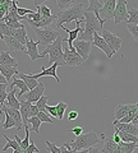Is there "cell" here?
<instances>
[{
    "label": "cell",
    "mask_w": 138,
    "mask_h": 153,
    "mask_svg": "<svg viewBox=\"0 0 138 153\" xmlns=\"http://www.w3.org/2000/svg\"><path fill=\"white\" fill-rule=\"evenodd\" d=\"M37 114H39V110H37V107L35 106V105H32L31 106V117L37 116Z\"/></svg>",
    "instance_id": "cell-49"
},
{
    "label": "cell",
    "mask_w": 138,
    "mask_h": 153,
    "mask_svg": "<svg viewBox=\"0 0 138 153\" xmlns=\"http://www.w3.org/2000/svg\"><path fill=\"white\" fill-rule=\"evenodd\" d=\"M26 152H27V153H39L40 149L36 147L35 142H30V144H28V148H27Z\"/></svg>",
    "instance_id": "cell-44"
},
{
    "label": "cell",
    "mask_w": 138,
    "mask_h": 153,
    "mask_svg": "<svg viewBox=\"0 0 138 153\" xmlns=\"http://www.w3.org/2000/svg\"><path fill=\"white\" fill-rule=\"evenodd\" d=\"M45 143H46V147H47L46 149L50 153H60V147H58L56 144H54V143H51L49 140H45Z\"/></svg>",
    "instance_id": "cell-41"
},
{
    "label": "cell",
    "mask_w": 138,
    "mask_h": 153,
    "mask_svg": "<svg viewBox=\"0 0 138 153\" xmlns=\"http://www.w3.org/2000/svg\"><path fill=\"white\" fill-rule=\"evenodd\" d=\"M100 36L102 37V40L106 42V45L110 47V50L113 51V54H115L118 50H120L122 44H123V40L118 35L113 33L107 30H102L100 32Z\"/></svg>",
    "instance_id": "cell-6"
},
{
    "label": "cell",
    "mask_w": 138,
    "mask_h": 153,
    "mask_svg": "<svg viewBox=\"0 0 138 153\" xmlns=\"http://www.w3.org/2000/svg\"><path fill=\"white\" fill-rule=\"evenodd\" d=\"M46 112L50 114L51 116L56 117V108H55V106H46Z\"/></svg>",
    "instance_id": "cell-46"
},
{
    "label": "cell",
    "mask_w": 138,
    "mask_h": 153,
    "mask_svg": "<svg viewBox=\"0 0 138 153\" xmlns=\"http://www.w3.org/2000/svg\"><path fill=\"white\" fill-rule=\"evenodd\" d=\"M37 36V44L39 45H44V46H49L60 36V33L58 31L53 30L51 27L49 28H36L33 30Z\"/></svg>",
    "instance_id": "cell-5"
},
{
    "label": "cell",
    "mask_w": 138,
    "mask_h": 153,
    "mask_svg": "<svg viewBox=\"0 0 138 153\" xmlns=\"http://www.w3.org/2000/svg\"><path fill=\"white\" fill-rule=\"evenodd\" d=\"M133 110H138V105L137 103H128V105H118L115 108V121L120 120V119L125 117L128 114Z\"/></svg>",
    "instance_id": "cell-15"
},
{
    "label": "cell",
    "mask_w": 138,
    "mask_h": 153,
    "mask_svg": "<svg viewBox=\"0 0 138 153\" xmlns=\"http://www.w3.org/2000/svg\"><path fill=\"white\" fill-rule=\"evenodd\" d=\"M44 92H45V84L44 83H39V85L37 87H35L33 89L28 91V92L26 93V101L30 102V103H36L37 101L40 100V97H42L44 96Z\"/></svg>",
    "instance_id": "cell-12"
},
{
    "label": "cell",
    "mask_w": 138,
    "mask_h": 153,
    "mask_svg": "<svg viewBox=\"0 0 138 153\" xmlns=\"http://www.w3.org/2000/svg\"><path fill=\"white\" fill-rule=\"evenodd\" d=\"M102 5H104V1H101V0H91V1L87 3V5L83 7V10L91 12V13H98Z\"/></svg>",
    "instance_id": "cell-25"
},
{
    "label": "cell",
    "mask_w": 138,
    "mask_h": 153,
    "mask_svg": "<svg viewBox=\"0 0 138 153\" xmlns=\"http://www.w3.org/2000/svg\"><path fill=\"white\" fill-rule=\"evenodd\" d=\"M0 84H8V82H7V79L4 78V76L0 74Z\"/></svg>",
    "instance_id": "cell-51"
},
{
    "label": "cell",
    "mask_w": 138,
    "mask_h": 153,
    "mask_svg": "<svg viewBox=\"0 0 138 153\" xmlns=\"http://www.w3.org/2000/svg\"><path fill=\"white\" fill-rule=\"evenodd\" d=\"M55 108H56V117H58L59 120H61V119H63V116H64L65 110L68 108V105H66L65 102H63V101H59L58 105L55 106Z\"/></svg>",
    "instance_id": "cell-33"
},
{
    "label": "cell",
    "mask_w": 138,
    "mask_h": 153,
    "mask_svg": "<svg viewBox=\"0 0 138 153\" xmlns=\"http://www.w3.org/2000/svg\"><path fill=\"white\" fill-rule=\"evenodd\" d=\"M31 106H32V103H30V102L19 101V114L22 117L23 128L28 126V119L31 117Z\"/></svg>",
    "instance_id": "cell-18"
},
{
    "label": "cell",
    "mask_w": 138,
    "mask_h": 153,
    "mask_svg": "<svg viewBox=\"0 0 138 153\" xmlns=\"http://www.w3.org/2000/svg\"><path fill=\"white\" fill-rule=\"evenodd\" d=\"M127 25H138V9L137 8H133L128 12Z\"/></svg>",
    "instance_id": "cell-31"
},
{
    "label": "cell",
    "mask_w": 138,
    "mask_h": 153,
    "mask_svg": "<svg viewBox=\"0 0 138 153\" xmlns=\"http://www.w3.org/2000/svg\"><path fill=\"white\" fill-rule=\"evenodd\" d=\"M100 153H101V152H100Z\"/></svg>",
    "instance_id": "cell-55"
},
{
    "label": "cell",
    "mask_w": 138,
    "mask_h": 153,
    "mask_svg": "<svg viewBox=\"0 0 138 153\" xmlns=\"http://www.w3.org/2000/svg\"><path fill=\"white\" fill-rule=\"evenodd\" d=\"M58 66L59 64L58 63H54V64H51L49 68H46L45 65H42L41 66V73H37V74H32V75H28L30 78L32 79H39V78H42V76H53V78L56 80V82H60V78L58 76V74H56V69H58Z\"/></svg>",
    "instance_id": "cell-11"
},
{
    "label": "cell",
    "mask_w": 138,
    "mask_h": 153,
    "mask_svg": "<svg viewBox=\"0 0 138 153\" xmlns=\"http://www.w3.org/2000/svg\"><path fill=\"white\" fill-rule=\"evenodd\" d=\"M3 138L7 140V144H5V147L3 148V151H8V148H12L13 151H17V149H19V148H21L16 139H13V140H12V139H9L7 135H3Z\"/></svg>",
    "instance_id": "cell-34"
},
{
    "label": "cell",
    "mask_w": 138,
    "mask_h": 153,
    "mask_svg": "<svg viewBox=\"0 0 138 153\" xmlns=\"http://www.w3.org/2000/svg\"><path fill=\"white\" fill-rule=\"evenodd\" d=\"M81 22H83V21H75V28L74 30H69V28H66V27H60L61 30H64L66 33H68V40H66V42H68V49H72V45H73V42L77 40L78 36H79V32H82V27H81Z\"/></svg>",
    "instance_id": "cell-14"
},
{
    "label": "cell",
    "mask_w": 138,
    "mask_h": 153,
    "mask_svg": "<svg viewBox=\"0 0 138 153\" xmlns=\"http://www.w3.org/2000/svg\"><path fill=\"white\" fill-rule=\"evenodd\" d=\"M13 31H14V30L7 27L3 22L0 23V35H3V36H13Z\"/></svg>",
    "instance_id": "cell-38"
},
{
    "label": "cell",
    "mask_w": 138,
    "mask_h": 153,
    "mask_svg": "<svg viewBox=\"0 0 138 153\" xmlns=\"http://www.w3.org/2000/svg\"><path fill=\"white\" fill-rule=\"evenodd\" d=\"M115 4H116V0H106V1H104L102 8L98 10V18L101 19L104 23L113 19Z\"/></svg>",
    "instance_id": "cell-9"
},
{
    "label": "cell",
    "mask_w": 138,
    "mask_h": 153,
    "mask_svg": "<svg viewBox=\"0 0 138 153\" xmlns=\"http://www.w3.org/2000/svg\"><path fill=\"white\" fill-rule=\"evenodd\" d=\"M83 1H74L72 5L65 10H59L56 16V26L63 27L64 23H69L72 21H83Z\"/></svg>",
    "instance_id": "cell-1"
},
{
    "label": "cell",
    "mask_w": 138,
    "mask_h": 153,
    "mask_svg": "<svg viewBox=\"0 0 138 153\" xmlns=\"http://www.w3.org/2000/svg\"><path fill=\"white\" fill-rule=\"evenodd\" d=\"M13 153H26L25 149H22V148H19V149H17V151H14Z\"/></svg>",
    "instance_id": "cell-53"
},
{
    "label": "cell",
    "mask_w": 138,
    "mask_h": 153,
    "mask_svg": "<svg viewBox=\"0 0 138 153\" xmlns=\"http://www.w3.org/2000/svg\"><path fill=\"white\" fill-rule=\"evenodd\" d=\"M77 117H78V112H77V111H69V112H68V119H69L70 121L75 120Z\"/></svg>",
    "instance_id": "cell-47"
},
{
    "label": "cell",
    "mask_w": 138,
    "mask_h": 153,
    "mask_svg": "<svg viewBox=\"0 0 138 153\" xmlns=\"http://www.w3.org/2000/svg\"><path fill=\"white\" fill-rule=\"evenodd\" d=\"M72 133L74 134L75 137H79L81 134H83V128L82 126H75L72 129Z\"/></svg>",
    "instance_id": "cell-45"
},
{
    "label": "cell",
    "mask_w": 138,
    "mask_h": 153,
    "mask_svg": "<svg viewBox=\"0 0 138 153\" xmlns=\"http://www.w3.org/2000/svg\"><path fill=\"white\" fill-rule=\"evenodd\" d=\"M0 114H3V111H1V108H0ZM0 123H1V117H0Z\"/></svg>",
    "instance_id": "cell-54"
},
{
    "label": "cell",
    "mask_w": 138,
    "mask_h": 153,
    "mask_svg": "<svg viewBox=\"0 0 138 153\" xmlns=\"http://www.w3.org/2000/svg\"><path fill=\"white\" fill-rule=\"evenodd\" d=\"M13 37L16 38V40L19 42L21 45L26 46V42H27V33H26V27L23 28H19V30H14L13 31Z\"/></svg>",
    "instance_id": "cell-29"
},
{
    "label": "cell",
    "mask_w": 138,
    "mask_h": 153,
    "mask_svg": "<svg viewBox=\"0 0 138 153\" xmlns=\"http://www.w3.org/2000/svg\"><path fill=\"white\" fill-rule=\"evenodd\" d=\"M35 106L37 107V110H39L40 112H46V106H47V97H45V96H42V97H40V100L36 102Z\"/></svg>",
    "instance_id": "cell-35"
},
{
    "label": "cell",
    "mask_w": 138,
    "mask_h": 153,
    "mask_svg": "<svg viewBox=\"0 0 138 153\" xmlns=\"http://www.w3.org/2000/svg\"><path fill=\"white\" fill-rule=\"evenodd\" d=\"M127 28L129 33L132 35L133 40L137 41V36H138V25H127Z\"/></svg>",
    "instance_id": "cell-42"
},
{
    "label": "cell",
    "mask_w": 138,
    "mask_h": 153,
    "mask_svg": "<svg viewBox=\"0 0 138 153\" xmlns=\"http://www.w3.org/2000/svg\"><path fill=\"white\" fill-rule=\"evenodd\" d=\"M0 108H1V111L3 114H7L9 115L14 123H16V129H18V130H22L23 129V123H22V117H21V114H19V110H17V108H9L7 106H4V105H0Z\"/></svg>",
    "instance_id": "cell-13"
},
{
    "label": "cell",
    "mask_w": 138,
    "mask_h": 153,
    "mask_svg": "<svg viewBox=\"0 0 138 153\" xmlns=\"http://www.w3.org/2000/svg\"><path fill=\"white\" fill-rule=\"evenodd\" d=\"M37 46H39V44H37L36 41L31 40V38H28L27 42H26V54L30 56V59L32 61H35L37 59H42L41 55L39 54V49H37Z\"/></svg>",
    "instance_id": "cell-16"
},
{
    "label": "cell",
    "mask_w": 138,
    "mask_h": 153,
    "mask_svg": "<svg viewBox=\"0 0 138 153\" xmlns=\"http://www.w3.org/2000/svg\"><path fill=\"white\" fill-rule=\"evenodd\" d=\"M137 148V143H118L116 149L114 153H133Z\"/></svg>",
    "instance_id": "cell-23"
},
{
    "label": "cell",
    "mask_w": 138,
    "mask_h": 153,
    "mask_svg": "<svg viewBox=\"0 0 138 153\" xmlns=\"http://www.w3.org/2000/svg\"><path fill=\"white\" fill-rule=\"evenodd\" d=\"M105 139V143H104V146H102V148H101V153H114L115 152V149H116V143L113 140V137L110 138H104Z\"/></svg>",
    "instance_id": "cell-28"
},
{
    "label": "cell",
    "mask_w": 138,
    "mask_h": 153,
    "mask_svg": "<svg viewBox=\"0 0 138 153\" xmlns=\"http://www.w3.org/2000/svg\"><path fill=\"white\" fill-rule=\"evenodd\" d=\"M4 106H7L9 108L19 110V101H18L16 97V87H13L10 92L7 93V100H5V102H4Z\"/></svg>",
    "instance_id": "cell-21"
},
{
    "label": "cell",
    "mask_w": 138,
    "mask_h": 153,
    "mask_svg": "<svg viewBox=\"0 0 138 153\" xmlns=\"http://www.w3.org/2000/svg\"><path fill=\"white\" fill-rule=\"evenodd\" d=\"M72 46H73V49L75 50V52H77V54L83 59V61L87 60L90 57V54H91V50H92V44L91 42L75 40Z\"/></svg>",
    "instance_id": "cell-10"
},
{
    "label": "cell",
    "mask_w": 138,
    "mask_h": 153,
    "mask_svg": "<svg viewBox=\"0 0 138 153\" xmlns=\"http://www.w3.org/2000/svg\"><path fill=\"white\" fill-rule=\"evenodd\" d=\"M63 56H64V63L68 66H78L83 63V59L75 52L73 47L72 49H68L65 46L63 49Z\"/></svg>",
    "instance_id": "cell-8"
},
{
    "label": "cell",
    "mask_w": 138,
    "mask_h": 153,
    "mask_svg": "<svg viewBox=\"0 0 138 153\" xmlns=\"http://www.w3.org/2000/svg\"><path fill=\"white\" fill-rule=\"evenodd\" d=\"M63 42H64V38L61 37V35H60L53 42V44L45 47V50H44L42 54H40L42 59L49 54V66L51 64H54V63H58L59 66H64L65 65L64 56H63Z\"/></svg>",
    "instance_id": "cell-3"
},
{
    "label": "cell",
    "mask_w": 138,
    "mask_h": 153,
    "mask_svg": "<svg viewBox=\"0 0 138 153\" xmlns=\"http://www.w3.org/2000/svg\"><path fill=\"white\" fill-rule=\"evenodd\" d=\"M0 38H1V40L7 44V46L9 47V50H12V51H25L26 52V47L23 45H21L13 36H3V35H0Z\"/></svg>",
    "instance_id": "cell-20"
},
{
    "label": "cell",
    "mask_w": 138,
    "mask_h": 153,
    "mask_svg": "<svg viewBox=\"0 0 138 153\" xmlns=\"http://www.w3.org/2000/svg\"><path fill=\"white\" fill-rule=\"evenodd\" d=\"M73 3L74 1H72V0H65V1L59 0V1H56V7L59 8V10H65V9H68Z\"/></svg>",
    "instance_id": "cell-37"
},
{
    "label": "cell",
    "mask_w": 138,
    "mask_h": 153,
    "mask_svg": "<svg viewBox=\"0 0 138 153\" xmlns=\"http://www.w3.org/2000/svg\"><path fill=\"white\" fill-rule=\"evenodd\" d=\"M83 21H84V30L82 31V33H81V36H78L77 40L91 42L92 44L93 33H98L100 35V32L104 30V26L100 23V21L96 18V16L91 12L83 10Z\"/></svg>",
    "instance_id": "cell-2"
},
{
    "label": "cell",
    "mask_w": 138,
    "mask_h": 153,
    "mask_svg": "<svg viewBox=\"0 0 138 153\" xmlns=\"http://www.w3.org/2000/svg\"><path fill=\"white\" fill-rule=\"evenodd\" d=\"M100 152H101V149H100L98 147L95 146V147H91V148H90L87 153H100Z\"/></svg>",
    "instance_id": "cell-50"
},
{
    "label": "cell",
    "mask_w": 138,
    "mask_h": 153,
    "mask_svg": "<svg viewBox=\"0 0 138 153\" xmlns=\"http://www.w3.org/2000/svg\"><path fill=\"white\" fill-rule=\"evenodd\" d=\"M127 0H116L115 4V9H114V23L119 25L122 22H127L128 21V10H127Z\"/></svg>",
    "instance_id": "cell-7"
},
{
    "label": "cell",
    "mask_w": 138,
    "mask_h": 153,
    "mask_svg": "<svg viewBox=\"0 0 138 153\" xmlns=\"http://www.w3.org/2000/svg\"><path fill=\"white\" fill-rule=\"evenodd\" d=\"M92 44L96 46V47H98L101 51H104L105 52V55L109 57V59H111L113 57V51L110 50V47H109L107 45H106V42L102 40V37L98 35V33H93V37H92Z\"/></svg>",
    "instance_id": "cell-17"
},
{
    "label": "cell",
    "mask_w": 138,
    "mask_h": 153,
    "mask_svg": "<svg viewBox=\"0 0 138 153\" xmlns=\"http://www.w3.org/2000/svg\"><path fill=\"white\" fill-rule=\"evenodd\" d=\"M17 76H19L18 79H21L23 83L26 84V87L28 88V91H31V89H33L35 87H37L39 85V82H37L36 79H32V78H30L27 74H23V73H18L17 74Z\"/></svg>",
    "instance_id": "cell-27"
},
{
    "label": "cell",
    "mask_w": 138,
    "mask_h": 153,
    "mask_svg": "<svg viewBox=\"0 0 138 153\" xmlns=\"http://www.w3.org/2000/svg\"><path fill=\"white\" fill-rule=\"evenodd\" d=\"M35 12L31 10V9H26V8H18L17 9V14L19 17H26V14H33Z\"/></svg>",
    "instance_id": "cell-43"
},
{
    "label": "cell",
    "mask_w": 138,
    "mask_h": 153,
    "mask_svg": "<svg viewBox=\"0 0 138 153\" xmlns=\"http://www.w3.org/2000/svg\"><path fill=\"white\" fill-rule=\"evenodd\" d=\"M39 7H40V13H41V17H51L53 16V13H51V9L47 7V5H45V4H42V3H40L39 4Z\"/></svg>",
    "instance_id": "cell-36"
},
{
    "label": "cell",
    "mask_w": 138,
    "mask_h": 153,
    "mask_svg": "<svg viewBox=\"0 0 138 153\" xmlns=\"http://www.w3.org/2000/svg\"><path fill=\"white\" fill-rule=\"evenodd\" d=\"M115 133L118 134L119 139L123 143H137L138 142V138L134 137V135H131V134H127V133H123V131H119V130H115Z\"/></svg>",
    "instance_id": "cell-30"
},
{
    "label": "cell",
    "mask_w": 138,
    "mask_h": 153,
    "mask_svg": "<svg viewBox=\"0 0 138 153\" xmlns=\"http://www.w3.org/2000/svg\"><path fill=\"white\" fill-rule=\"evenodd\" d=\"M7 100V91H0V105H4Z\"/></svg>",
    "instance_id": "cell-48"
},
{
    "label": "cell",
    "mask_w": 138,
    "mask_h": 153,
    "mask_svg": "<svg viewBox=\"0 0 138 153\" xmlns=\"http://www.w3.org/2000/svg\"><path fill=\"white\" fill-rule=\"evenodd\" d=\"M37 117H39V120L41 123H49V124L54 123L53 119H50V116H49V114H47V112H40L39 111V114H37Z\"/></svg>",
    "instance_id": "cell-39"
},
{
    "label": "cell",
    "mask_w": 138,
    "mask_h": 153,
    "mask_svg": "<svg viewBox=\"0 0 138 153\" xmlns=\"http://www.w3.org/2000/svg\"><path fill=\"white\" fill-rule=\"evenodd\" d=\"M0 65H3V66H16V68H18L17 60L13 59L8 51L0 52Z\"/></svg>",
    "instance_id": "cell-22"
},
{
    "label": "cell",
    "mask_w": 138,
    "mask_h": 153,
    "mask_svg": "<svg viewBox=\"0 0 138 153\" xmlns=\"http://www.w3.org/2000/svg\"><path fill=\"white\" fill-rule=\"evenodd\" d=\"M100 142L98 135L95 131H88L84 134H81L74 140L66 142L69 149L73 151H82V149H88L91 147H95Z\"/></svg>",
    "instance_id": "cell-4"
},
{
    "label": "cell",
    "mask_w": 138,
    "mask_h": 153,
    "mask_svg": "<svg viewBox=\"0 0 138 153\" xmlns=\"http://www.w3.org/2000/svg\"><path fill=\"white\" fill-rule=\"evenodd\" d=\"M28 124H31V129L30 130L35 131L36 134H40V125H41V121L39 120L37 116H33L28 119Z\"/></svg>",
    "instance_id": "cell-32"
},
{
    "label": "cell",
    "mask_w": 138,
    "mask_h": 153,
    "mask_svg": "<svg viewBox=\"0 0 138 153\" xmlns=\"http://www.w3.org/2000/svg\"><path fill=\"white\" fill-rule=\"evenodd\" d=\"M113 125H114V129H115V130L127 133V134H131V135H134V137H137V134H138V126H134L132 123L120 124V123H118V121L114 120Z\"/></svg>",
    "instance_id": "cell-19"
},
{
    "label": "cell",
    "mask_w": 138,
    "mask_h": 153,
    "mask_svg": "<svg viewBox=\"0 0 138 153\" xmlns=\"http://www.w3.org/2000/svg\"><path fill=\"white\" fill-rule=\"evenodd\" d=\"M10 87H12V88H13V87H18V88H19V93H18V97H17L18 101H21V100H22V96L28 92V88L26 87V84L23 83L21 79H18L17 76H13V83H12Z\"/></svg>",
    "instance_id": "cell-26"
},
{
    "label": "cell",
    "mask_w": 138,
    "mask_h": 153,
    "mask_svg": "<svg viewBox=\"0 0 138 153\" xmlns=\"http://www.w3.org/2000/svg\"><path fill=\"white\" fill-rule=\"evenodd\" d=\"M8 84H0V91H7Z\"/></svg>",
    "instance_id": "cell-52"
},
{
    "label": "cell",
    "mask_w": 138,
    "mask_h": 153,
    "mask_svg": "<svg viewBox=\"0 0 138 153\" xmlns=\"http://www.w3.org/2000/svg\"><path fill=\"white\" fill-rule=\"evenodd\" d=\"M0 74H1L4 78L7 79V82L9 83V80H10L14 75L18 74V68H16V66H3V65H0Z\"/></svg>",
    "instance_id": "cell-24"
},
{
    "label": "cell",
    "mask_w": 138,
    "mask_h": 153,
    "mask_svg": "<svg viewBox=\"0 0 138 153\" xmlns=\"http://www.w3.org/2000/svg\"><path fill=\"white\" fill-rule=\"evenodd\" d=\"M4 115H5V121H4V124H3V128L7 130V129H10V128L16 126V123H14L13 119L7 114H4Z\"/></svg>",
    "instance_id": "cell-40"
}]
</instances>
